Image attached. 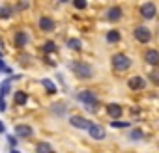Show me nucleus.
Returning <instances> with one entry per match:
<instances>
[{"mask_svg": "<svg viewBox=\"0 0 159 153\" xmlns=\"http://www.w3.org/2000/svg\"><path fill=\"white\" fill-rule=\"evenodd\" d=\"M71 69H73V73L79 76V79H90V76L94 75V69L88 63H84V62H73Z\"/></svg>", "mask_w": 159, "mask_h": 153, "instance_id": "nucleus-2", "label": "nucleus"}, {"mask_svg": "<svg viewBox=\"0 0 159 153\" xmlns=\"http://www.w3.org/2000/svg\"><path fill=\"white\" fill-rule=\"evenodd\" d=\"M133 36H135V39L140 41V43H148V41L152 39V32H150V28H146V26H137V28L133 30Z\"/></svg>", "mask_w": 159, "mask_h": 153, "instance_id": "nucleus-4", "label": "nucleus"}, {"mask_svg": "<svg viewBox=\"0 0 159 153\" xmlns=\"http://www.w3.org/2000/svg\"><path fill=\"white\" fill-rule=\"evenodd\" d=\"M69 123L75 127V129H90V125H92V121L90 120H86V118H83V116H71L69 118Z\"/></svg>", "mask_w": 159, "mask_h": 153, "instance_id": "nucleus-6", "label": "nucleus"}, {"mask_svg": "<svg viewBox=\"0 0 159 153\" xmlns=\"http://www.w3.org/2000/svg\"><path fill=\"white\" fill-rule=\"evenodd\" d=\"M36 151H38V153H52V147H51V144L41 142V144L36 146Z\"/></svg>", "mask_w": 159, "mask_h": 153, "instance_id": "nucleus-19", "label": "nucleus"}, {"mask_svg": "<svg viewBox=\"0 0 159 153\" xmlns=\"http://www.w3.org/2000/svg\"><path fill=\"white\" fill-rule=\"evenodd\" d=\"M15 134L21 136V138H28V136L34 134V129L26 123H19V125H15Z\"/></svg>", "mask_w": 159, "mask_h": 153, "instance_id": "nucleus-9", "label": "nucleus"}, {"mask_svg": "<svg viewBox=\"0 0 159 153\" xmlns=\"http://www.w3.org/2000/svg\"><path fill=\"white\" fill-rule=\"evenodd\" d=\"M112 67H114L116 71H127V69L131 67L129 56H125V54H122V52L114 54V56H112Z\"/></svg>", "mask_w": 159, "mask_h": 153, "instance_id": "nucleus-3", "label": "nucleus"}, {"mask_svg": "<svg viewBox=\"0 0 159 153\" xmlns=\"http://www.w3.org/2000/svg\"><path fill=\"white\" fill-rule=\"evenodd\" d=\"M120 39H122L120 30H109V32H107V41H109V43H118Z\"/></svg>", "mask_w": 159, "mask_h": 153, "instance_id": "nucleus-16", "label": "nucleus"}, {"mask_svg": "<svg viewBox=\"0 0 159 153\" xmlns=\"http://www.w3.org/2000/svg\"><path fill=\"white\" fill-rule=\"evenodd\" d=\"M155 4H152V2H146V4H142L140 6V15L144 17V19H153L155 17Z\"/></svg>", "mask_w": 159, "mask_h": 153, "instance_id": "nucleus-8", "label": "nucleus"}, {"mask_svg": "<svg viewBox=\"0 0 159 153\" xmlns=\"http://www.w3.org/2000/svg\"><path fill=\"white\" fill-rule=\"evenodd\" d=\"M10 90H11V79H8V81H4L0 84V99H4L10 94Z\"/></svg>", "mask_w": 159, "mask_h": 153, "instance_id": "nucleus-15", "label": "nucleus"}, {"mask_svg": "<svg viewBox=\"0 0 159 153\" xmlns=\"http://www.w3.org/2000/svg\"><path fill=\"white\" fill-rule=\"evenodd\" d=\"M10 153H21V151H19V149H15V147H13V149H10Z\"/></svg>", "mask_w": 159, "mask_h": 153, "instance_id": "nucleus-32", "label": "nucleus"}, {"mask_svg": "<svg viewBox=\"0 0 159 153\" xmlns=\"http://www.w3.org/2000/svg\"><path fill=\"white\" fill-rule=\"evenodd\" d=\"M43 50H45V52H54V50H56L54 41H45V43H43Z\"/></svg>", "mask_w": 159, "mask_h": 153, "instance_id": "nucleus-21", "label": "nucleus"}, {"mask_svg": "<svg viewBox=\"0 0 159 153\" xmlns=\"http://www.w3.org/2000/svg\"><path fill=\"white\" fill-rule=\"evenodd\" d=\"M144 60L150 63V65H159V52L155 49H150L144 52Z\"/></svg>", "mask_w": 159, "mask_h": 153, "instance_id": "nucleus-12", "label": "nucleus"}, {"mask_svg": "<svg viewBox=\"0 0 159 153\" xmlns=\"http://www.w3.org/2000/svg\"><path fill=\"white\" fill-rule=\"evenodd\" d=\"M26 6H28V2H21V4H19V8H21V10H25Z\"/></svg>", "mask_w": 159, "mask_h": 153, "instance_id": "nucleus-31", "label": "nucleus"}, {"mask_svg": "<svg viewBox=\"0 0 159 153\" xmlns=\"http://www.w3.org/2000/svg\"><path fill=\"white\" fill-rule=\"evenodd\" d=\"M28 41H30V37H28L26 32H23V30L15 32V36H13V43H15L17 49H25V47L28 45Z\"/></svg>", "mask_w": 159, "mask_h": 153, "instance_id": "nucleus-7", "label": "nucleus"}, {"mask_svg": "<svg viewBox=\"0 0 159 153\" xmlns=\"http://www.w3.org/2000/svg\"><path fill=\"white\" fill-rule=\"evenodd\" d=\"M73 4H75L77 10H84V8H86V2H84V0H75Z\"/></svg>", "mask_w": 159, "mask_h": 153, "instance_id": "nucleus-27", "label": "nucleus"}, {"mask_svg": "<svg viewBox=\"0 0 159 153\" xmlns=\"http://www.w3.org/2000/svg\"><path fill=\"white\" fill-rule=\"evenodd\" d=\"M6 110V103H4V99H0V112H4Z\"/></svg>", "mask_w": 159, "mask_h": 153, "instance_id": "nucleus-29", "label": "nucleus"}, {"mask_svg": "<svg viewBox=\"0 0 159 153\" xmlns=\"http://www.w3.org/2000/svg\"><path fill=\"white\" fill-rule=\"evenodd\" d=\"M13 101H15V105H26V101H28V95H26L25 92H15V95H13Z\"/></svg>", "mask_w": 159, "mask_h": 153, "instance_id": "nucleus-17", "label": "nucleus"}, {"mask_svg": "<svg viewBox=\"0 0 159 153\" xmlns=\"http://www.w3.org/2000/svg\"><path fill=\"white\" fill-rule=\"evenodd\" d=\"M129 123L127 121H112V127L114 129H124V127H127Z\"/></svg>", "mask_w": 159, "mask_h": 153, "instance_id": "nucleus-26", "label": "nucleus"}, {"mask_svg": "<svg viewBox=\"0 0 159 153\" xmlns=\"http://www.w3.org/2000/svg\"><path fill=\"white\" fill-rule=\"evenodd\" d=\"M0 133H6V125L2 121H0Z\"/></svg>", "mask_w": 159, "mask_h": 153, "instance_id": "nucleus-30", "label": "nucleus"}, {"mask_svg": "<svg viewBox=\"0 0 159 153\" xmlns=\"http://www.w3.org/2000/svg\"><path fill=\"white\" fill-rule=\"evenodd\" d=\"M39 28H41L43 32H52V30H54V21H52L51 17H41V19H39Z\"/></svg>", "mask_w": 159, "mask_h": 153, "instance_id": "nucleus-14", "label": "nucleus"}, {"mask_svg": "<svg viewBox=\"0 0 159 153\" xmlns=\"http://www.w3.org/2000/svg\"><path fill=\"white\" fill-rule=\"evenodd\" d=\"M122 112H124V110H122V107H120L118 103H111V105H107V114H109L111 118L116 120V118L122 116Z\"/></svg>", "mask_w": 159, "mask_h": 153, "instance_id": "nucleus-13", "label": "nucleus"}, {"mask_svg": "<svg viewBox=\"0 0 159 153\" xmlns=\"http://www.w3.org/2000/svg\"><path fill=\"white\" fill-rule=\"evenodd\" d=\"M52 110H54L56 114H64V112H66V105H64V103H54Z\"/></svg>", "mask_w": 159, "mask_h": 153, "instance_id": "nucleus-22", "label": "nucleus"}, {"mask_svg": "<svg viewBox=\"0 0 159 153\" xmlns=\"http://www.w3.org/2000/svg\"><path fill=\"white\" fill-rule=\"evenodd\" d=\"M41 84H43V88L47 90V94H56V86H54V82H52L51 79H43Z\"/></svg>", "mask_w": 159, "mask_h": 153, "instance_id": "nucleus-18", "label": "nucleus"}, {"mask_svg": "<svg viewBox=\"0 0 159 153\" xmlns=\"http://www.w3.org/2000/svg\"><path fill=\"white\" fill-rule=\"evenodd\" d=\"M0 45H2V41H0ZM0 56H2V50H0Z\"/></svg>", "mask_w": 159, "mask_h": 153, "instance_id": "nucleus-33", "label": "nucleus"}, {"mask_svg": "<svg viewBox=\"0 0 159 153\" xmlns=\"http://www.w3.org/2000/svg\"><path fill=\"white\" fill-rule=\"evenodd\" d=\"M11 15V8H8V6H4V8H0V17H10Z\"/></svg>", "mask_w": 159, "mask_h": 153, "instance_id": "nucleus-25", "label": "nucleus"}, {"mask_svg": "<svg viewBox=\"0 0 159 153\" xmlns=\"http://www.w3.org/2000/svg\"><path fill=\"white\" fill-rule=\"evenodd\" d=\"M0 71H4V73H11V69H10V67H6V63H4L2 60H0Z\"/></svg>", "mask_w": 159, "mask_h": 153, "instance_id": "nucleus-28", "label": "nucleus"}, {"mask_svg": "<svg viewBox=\"0 0 159 153\" xmlns=\"http://www.w3.org/2000/svg\"><path fill=\"white\" fill-rule=\"evenodd\" d=\"M150 81L155 82V84H159V69H153V71L150 73Z\"/></svg>", "mask_w": 159, "mask_h": 153, "instance_id": "nucleus-24", "label": "nucleus"}, {"mask_svg": "<svg viewBox=\"0 0 159 153\" xmlns=\"http://www.w3.org/2000/svg\"><path fill=\"white\" fill-rule=\"evenodd\" d=\"M77 99L81 101L88 110L92 108V110H96L98 108V105H99V101H98V97H96V94L94 92H90V90H84V92H81L77 95Z\"/></svg>", "mask_w": 159, "mask_h": 153, "instance_id": "nucleus-1", "label": "nucleus"}, {"mask_svg": "<svg viewBox=\"0 0 159 153\" xmlns=\"http://www.w3.org/2000/svg\"><path fill=\"white\" fill-rule=\"evenodd\" d=\"M67 47H69V49H73V50H79V49H81V39L71 37V39L67 41Z\"/></svg>", "mask_w": 159, "mask_h": 153, "instance_id": "nucleus-20", "label": "nucleus"}, {"mask_svg": "<svg viewBox=\"0 0 159 153\" xmlns=\"http://www.w3.org/2000/svg\"><path fill=\"white\" fill-rule=\"evenodd\" d=\"M127 86H129L131 90H144V86H146V81L142 79V76H131V79H129V82H127Z\"/></svg>", "mask_w": 159, "mask_h": 153, "instance_id": "nucleus-11", "label": "nucleus"}, {"mask_svg": "<svg viewBox=\"0 0 159 153\" xmlns=\"http://www.w3.org/2000/svg\"><path fill=\"white\" fill-rule=\"evenodd\" d=\"M122 15H124V11H122V8H120V6H112V8H109V11H107V19H109L111 23L120 21V19H122Z\"/></svg>", "mask_w": 159, "mask_h": 153, "instance_id": "nucleus-10", "label": "nucleus"}, {"mask_svg": "<svg viewBox=\"0 0 159 153\" xmlns=\"http://www.w3.org/2000/svg\"><path fill=\"white\" fill-rule=\"evenodd\" d=\"M88 134H90V138H94V140H105L107 131H105V127H101V125H98V123H92L90 129H88Z\"/></svg>", "mask_w": 159, "mask_h": 153, "instance_id": "nucleus-5", "label": "nucleus"}, {"mask_svg": "<svg viewBox=\"0 0 159 153\" xmlns=\"http://www.w3.org/2000/svg\"><path fill=\"white\" fill-rule=\"evenodd\" d=\"M129 138H131V140H140V138H142V131H140V129H135V131H131Z\"/></svg>", "mask_w": 159, "mask_h": 153, "instance_id": "nucleus-23", "label": "nucleus"}]
</instances>
